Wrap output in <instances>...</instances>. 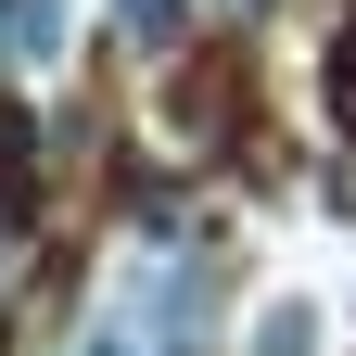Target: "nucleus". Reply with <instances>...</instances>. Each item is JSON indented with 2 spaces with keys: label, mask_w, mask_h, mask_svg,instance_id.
<instances>
[{
  "label": "nucleus",
  "mask_w": 356,
  "mask_h": 356,
  "mask_svg": "<svg viewBox=\"0 0 356 356\" xmlns=\"http://www.w3.org/2000/svg\"><path fill=\"white\" fill-rule=\"evenodd\" d=\"M13 153H26V115H0V178H13Z\"/></svg>",
  "instance_id": "nucleus-4"
},
{
  "label": "nucleus",
  "mask_w": 356,
  "mask_h": 356,
  "mask_svg": "<svg viewBox=\"0 0 356 356\" xmlns=\"http://www.w3.org/2000/svg\"><path fill=\"white\" fill-rule=\"evenodd\" d=\"M115 26L140 38V51H165V38H178V0H115Z\"/></svg>",
  "instance_id": "nucleus-2"
},
{
  "label": "nucleus",
  "mask_w": 356,
  "mask_h": 356,
  "mask_svg": "<svg viewBox=\"0 0 356 356\" xmlns=\"http://www.w3.org/2000/svg\"><path fill=\"white\" fill-rule=\"evenodd\" d=\"M0 51H13V64H51L64 51V0H0Z\"/></svg>",
  "instance_id": "nucleus-1"
},
{
  "label": "nucleus",
  "mask_w": 356,
  "mask_h": 356,
  "mask_svg": "<svg viewBox=\"0 0 356 356\" xmlns=\"http://www.w3.org/2000/svg\"><path fill=\"white\" fill-rule=\"evenodd\" d=\"M76 356H127V318H102V331H89V343H76Z\"/></svg>",
  "instance_id": "nucleus-3"
}]
</instances>
